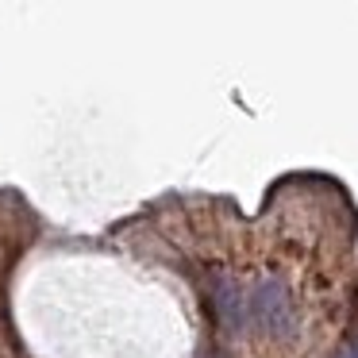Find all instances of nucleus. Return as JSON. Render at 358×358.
I'll return each mask as SVG.
<instances>
[{"instance_id": "2", "label": "nucleus", "mask_w": 358, "mask_h": 358, "mask_svg": "<svg viewBox=\"0 0 358 358\" xmlns=\"http://www.w3.org/2000/svg\"><path fill=\"white\" fill-rule=\"evenodd\" d=\"M343 358H358V347H355V350H347V355H343Z\"/></svg>"}, {"instance_id": "1", "label": "nucleus", "mask_w": 358, "mask_h": 358, "mask_svg": "<svg viewBox=\"0 0 358 358\" xmlns=\"http://www.w3.org/2000/svg\"><path fill=\"white\" fill-rule=\"evenodd\" d=\"M255 308H258V316H262L266 327H273L278 335L289 331V296H285V289H281L278 281H270V285L258 289Z\"/></svg>"}]
</instances>
